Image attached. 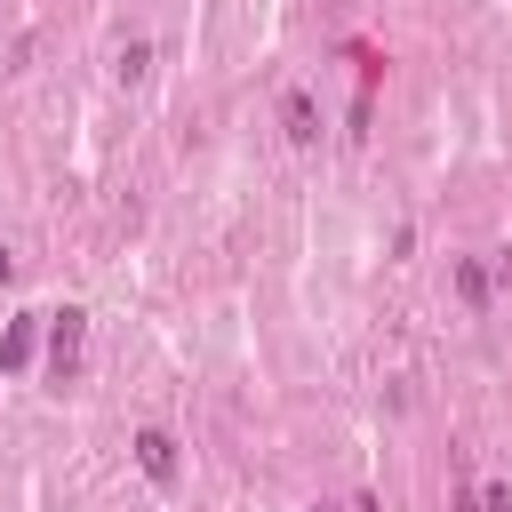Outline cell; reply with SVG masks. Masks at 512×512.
<instances>
[{
  "label": "cell",
  "instance_id": "1",
  "mask_svg": "<svg viewBox=\"0 0 512 512\" xmlns=\"http://www.w3.org/2000/svg\"><path fill=\"white\" fill-rule=\"evenodd\" d=\"M80 328H88V312H80V304L48 312V360H56V384H64V376H72V360H80Z\"/></svg>",
  "mask_w": 512,
  "mask_h": 512
},
{
  "label": "cell",
  "instance_id": "2",
  "mask_svg": "<svg viewBox=\"0 0 512 512\" xmlns=\"http://www.w3.org/2000/svg\"><path fill=\"white\" fill-rule=\"evenodd\" d=\"M136 464H144L152 480H176V440H168V432H136Z\"/></svg>",
  "mask_w": 512,
  "mask_h": 512
},
{
  "label": "cell",
  "instance_id": "3",
  "mask_svg": "<svg viewBox=\"0 0 512 512\" xmlns=\"http://www.w3.org/2000/svg\"><path fill=\"white\" fill-rule=\"evenodd\" d=\"M280 120H288V136H296V144H312V136H320V112H312V96H304V88H288V96H280Z\"/></svg>",
  "mask_w": 512,
  "mask_h": 512
},
{
  "label": "cell",
  "instance_id": "4",
  "mask_svg": "<svg viewBox=\"0 0 512 512\" xmlns=\"http://www.w3.org/2000/svg\"><path fill=\"white\" fill-rule=\"evenodd\" d=\"M0 368H32V320H16V328H8V344H0Z\"/></svg>",
  "mask_w": 512,
  "mask_h": 512
},
{
  "label": "cell",
  "instance_id": "5",
  "mask_svg": "<svg viewBox=\"0 0 512 512\" xmlns=\"http://www.w3.org/2000/svg\"><path fill=\"white\" fill-rule=\"evenodd\" d=\"M456 288H464V304H480V296H488V272H480V264H464V272H456Z\"/></svg>",
  "mask_w": 512,
  "mask_h": 512
},
{
  "label": "cell",
  "instance_id": "6",
  "mask_svg": "<svg viewBox=\"0 0 512 512\" xmlns=\"http://www.w3.org/2000/svg\"><path fill=\"white\" fill-rule=\"evenodd\" d=\"M456 512H488V504H480V496H464V504H456Z\"/></svg>",
  "mask_w": 512,
  "mask_h": 512
}]
</instances>
